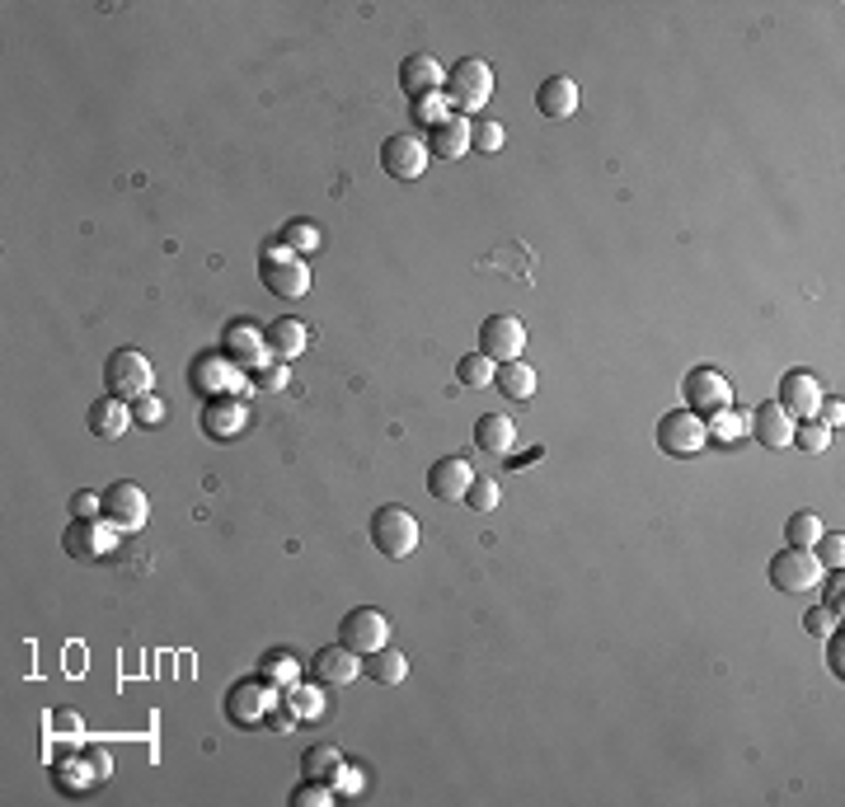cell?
<instances>
[{
    "label": "cell",
    "instance_id": "1",
    "mask_svg": "<svg viewBox=\"0 0 845 807\" xmlns=\"http://www.w3.org/2000/svg\"><path fill=\"white\" fill-rule=\"evenodd\" d=\"M188 385H193L202 400H249V390H254L249 371H245V367H235L226 353L198 357L193 367H188Z\"/></svg>",
    "mask_w": 845,
    "mask_h": 807
},
{
    "label": "cell",
    "instance_id": "2",
    "mask_svg": "<svg viewBox=\"0 0 845 807\" xmlns=\"http://www.w3.org/2000/svg\"><path fill=\"white\" fill-rule=\"evenodd\" d=\"M442 94L456 114H479V108L493 99V67L484 57H461L456 67L447 71Z\"/></svg>",
    "mask_w": 845,
    "mask_h": 807
},
{
    "label": "cell",
    "instance_id": "3",
    "mask_svg": "<svg viewBox=\"0 0 845 807\" xmlns=\"http://www.w3.org/2000/svg\"><path fill=\"white\" fill-rule=\"evenodd\" d=\"M259 282L269 287L273 296H287V300H301L310 296V263L301 254H291L287 245H269L259 254Z\"/></svg>",
    "mask_w": 845,
    "mask_h": 807
},
{
    "label": "cell",
    "instance_id": "4",
    "mask_svg": "<svg viewBox=\"0 0 845 807\" xmlns=\"http://www.w3.org/2000/svg\"><path fill=\"white\" fill-rule=\"evenodd\" d=\"M422 531H418V517L409 508H400V502H385V508H376L371 517V545L385 554V559H409L418 549Z\"/></svg>",
    "mask_w": 845,
    "mask_h": 807
},
{
    "label": "cell",
    "instance_id": "5",
    "mask_svg": "<svg viewBox=\"0 0 845 807\" xmlns=\"http://www.w3.org/2000/svg\"><path fill=\"white\" fill-rule=\"evenodd\" d=\"M104 385L108 394H118V400H141V394H151L155 385V367L146 353H136V347H118L114 357L104 361Z\"/></svg>",
    "mask_w": 845,
    "mask_h": 807
},
{
    "label": "cell",
    "instance_id": "6",
    "mask_svg": "<svg viewBox=\"0 0 845 807\" xmlns=\"http://www.w3.org/2000/svg\"><path fill=\"white\" fill-rule=\"evenodd\" d=\"M122 545V531L114 526L108 517H75L71 526H67V535H61V549L71 554V559H108Z\"/></svg>",
    "mask_w": 845,
    "mask_h": 807
},
{
    "label": "cell",
    "instance_id": "7",
    "mask_svg": "<svg viewBox=\"0 0 845 807\" xmlns=\"http://www.w3.org/2000/svg\"><path fill=\"white\" fill-rule=\"evenodd\" d=\"M657 447L667 455H700L710 447V437H704V418L691 414V408H671V414L657 418Z\"/></svg>",
    "mask_w": 845,
    "mask_h": 807
},
{
    "label": "cell",
    "instance_id": "8",
    "mask_svg": "<svg viewBox=\"0 0 845 807\" xmlns=\"http://www.w3.org/2000/svg\"><path fill=\"white\" fill-rule=\"evenodd\" d=\"M822 582V563L812 549H785L771 559V588L785 592V596H798V592H812Z\"/></svg>",
    "mask_w": 845,
    "mask_h": 807
},
{
    "label": "cell",
    "instance_id": "9",
    "mask_svg": "<svg viewBox=\"0 0 845 807\" xmlns=\"http://www.w3.org/2000/svg\"><path fill=\"white\" fill-rule=\"evenodd\" d=\"M277 700H282V690H273L263 676L259 680H240V686L226 695V719L240 723V727H259V723H269Z\"/></svg>",
    "mask_w": 845,
    "mask_h": 807
},
{
    "label": "cell",
    "instance_id": "10",
    "mask_svg": "<svg viewBox=\"0 0 845 807\" xmlns=\"http://www.w3.org/2000/svg\"><path fill=\"white\" fill-rule=\"evenodd\" d=\"M681 394H686V408H691V414H700V418L718 414V408H733V385L724 381V371H714V367L686 371Z\"/></svg>",
    "mask_w": 845,
    "mask_h": 807
},
{
    "label": "cell",
    "instance_id": "11",
    "mask_svg": "<svg viewBox=\"0 0 845 807\" xmlns=\"http://www.w3.org/2000/svg\"><path fill=\"white\" fill-rule=\"evenodd\" d=\"M104 517L114 521L122 535H136L141 526H146V517H151V502H146V494H141L132 479H114L104 488Z\"/></svg>",
    "mask_w": 845,
    "mask_h": 807
},
{
    "label": "cell",
    "instance_id": "12",
    "mask_svg": "<svg viewBox=\"0 0 845 807\" xmlns=\"http://www.w3.org/2000/svg\"><path fill=\"white\" fill-rule=\"evenodd\" d=\"M226 357L235 361V367H245L249 376L263 371L273 361V353H269V329H259L254 320H230L226 324Z\"/></svg>",
    "mask_w": 845,
    "mask_h": 807
},
{
    "label": "cell",
    "instance_id": "13",
    "mask_svg": "<svg viewBox=\"0 0 845 807\" xmlns=\"http://www.w3.org/2000/svg\"><path fill=\"white\" fill-rule=\"evenodd\" d=\"M428 161H432L428 141L414 137V132H400V137H390L385 146H381V169L390 174V179H404V183L422 179V169H428Z\"/></svg>",
    "mask_w": 845,
    "mask_h": 807
},
{
    "label": "cell",
    "instance_id": "14",
    "mask_svg": "<svg viewBox=\"0 0 845 807\" xmlns=\"http://www.w3.org/2000/svg\"><path fill=\"white\" fill-rule=\"evenodd\" d=\"M338 643H348L353 653H376V648H385L390 643V620H385V610H376V606H357L343 615V625H338Z\"/></svg>",
    "mask_w": 845,
    "mask_h": 807
},
{
    "label": "cell",
    "instance_id": "15",
    "mask_svg": "<svg viewBox=\"0 0 845 807\" xmlns=\"http://www.w3.org/2000/svg\"><path fill=\"white\" fill-rule=\"evenodd\" d=\"M522 347H526V329L516 315H489L479 329V353L493 357V361H522Z\"/></svg>",
    "mask_w": 845,
    "mask_h": 807
},
{
    "label": "cell",
    "instance_id": "16",
    "mask_svg": "<svg viewBox=\"0 0 845 807\" xmlns=\"http://www.w3.org/2000/svg\"><path fill=\"white\" fill-rule=\"evenodd\" d=\"M469 484H475V465L461 461V455H442V461H432V470H428V494L437 502H465Z\"/></svg>",
    "mask_w": 845,
    "mask_h": 807
},
{
    "label": "cell",
    "instance_id": "17",
    "mask_svg": "<svg viewBox=\"0 0 845 807\" xmlns=\"http://www.w3.org/2000/svg\"><path fill=\"white\" fill-rule=\"evenodd\" d=\"M132 423H136L132 418V404L118 400V394H104V400H94L90 414H85V427H90L94 441H122Z\"/></svg>",
    "mask_w": 845,
    "mask_h": 807
},
{
    "label": "cell",
    "instance_id": "18",
    "mask_svg": "<svg viewBox=\"0 0 845 807\" xmlns=\"http://www.w3.org/2000/svg\"><path fill=\"white\" fill-rule=\"evenodd\" d=\"M310 676H316L320 686H348L353 676H362V653H353L348 643H329L310 657Z\"/></svg>",
    "mask_w": 845,
    "mask_h": 807
},
{
    "label": "cell",
    "instance_id": "19",
    "mask_svg": "<svg viewBox=\"0 0 845 807\" xmlns=\"http://www.w3.org/2000/svg\"><path fill=\"white\" fill-rule=\"evenodd\" d=\"M779 408H785L789 418H812L818 414V404H822V385H818V376H808V371H785L779 376Z\"/></svg>",
    "mask_w": 845,
    "mask_h": 807
},
{
    "label": "cell",
    "instance_id": "20",
    "mask_svg": "<svg viewBox=\"0 0 845 807\" xmlns=\"http://www.w3.org/2000/svg\"><path fill=\"white\" fill-rule=\"evenodd\" d=\"M245 427H249L245 400H207L202 404V432H207V441H235Z\"/></svg>",
    "mask_w": 845,
    "mask_h": 807
},
{
    "label": "cell",
    "instance_id": "21",
    "mask_svg": "<svg viewBox=\"0 0 845 807\" xmlns=\"http://www.w3.org/2000/svg\"><path fill=\"white\" fill-rule=\"evenodd\" d=\"M447 85V71L437 67V61L428 52H414V57H404L400 61V90L409 94V99H422V94H437Z\"/></svg>",
    "mask_w": 845,
    "mask_h": 807
},
{
    "label": "cell",
    "instance_id": "22",
    "mask_svg": "<svg viewBox=\"0 0 845 807\" xmlns=\"http://www.w3.org/2000/svg\"><path fill=\"white\" fill-rule=\"evenodd\" d=\"M747 427L757 432L761 447H771V451L794 447V418H789L779 404H757V414L747 418Z\"/></svg>",
    "mask_w": 845,
    "mask_h": 807
},
{
    "label": "cell",
    "instance_id": "23",
    "mask_svg": "<svg viewBox=\"0 0 845 807\" xmlns=\"http://www.w3.org/2000/svg\"><path fill=\"white\" fill-rule=\"evenodd\" d=\"M310 347V324L306 320H296V315H282V320L269 324V353L282 357V361H291V357H301Z\"/></svg>",
    "mask_w": 845,
    "mask_h": 807
},
{
    "label": "cell",
    "instance_id": "24",
    "mask_svg": "<svg viewBox=\"0 0 845 807\" xmlns=\"http://www.w3.org/2000/svg\"><path fill=\"white\" fill-rule=\"evenodd\" d=\"M475 447L489 455H512L516 447V423L508 414H479L475 418Z\"/></svg>",
    "mask_w": 845,
    "mask_h": 807
},
{
    "label": "cell",
    "instance_id": "25",
    "mask_svg": "<svg viewBox=\"0 0 845 807\" xmlns=\"http://www.w3.org/2000/svg\"><path fill=\"white\" fill-rule=\"evenodd\" d=\"M536 108L545 118H573L578 114V85L569 75H550V81H540V90H536Z\"/></svg>",
    "mask_w": 845,
    "mask_h": 807
},
{
    "label": "cell",
    "instance_id": "26",
    "mask_svg": "<svg viewBox=\"0 0 845 807\" xmlns=\"http://www.w3.org/2000/svg\"><path fill=\"white\" fill-rule=\"evenodd\" d=\"M428 151L437 155V161H461V155L469 151V122L461 114H451L442 128L428 132Z\"/></svg>",
    "mask_w": 845,
    "mask_h": 807
},
{
    "label": "cell",
    "instance_id": "27",
    "mask_svg": "<svg viewBox=\"0 0 845 807\" xmlns=\"http://www.w3.org/2000/svg\"><path fill=\"white\" fill-rule=\"evenodd\" d=\"M348 766V756H343L334 741H320V747H310L306 756H301V774L306 780H316V784H329L334 788V780H338V770Z\"/></svg>",
    "mask_w": 845,
    "mask_h": 807
},
{
    "label": "cell",
    "instance_id": "28",
    "mask_svg": "<svg viewBox=\"0 0 845 807\" xmlns=\"http://www.w3.org/2000/svg\"><path fill=\"white\" fill-rule=\"evenodd\" d=\"M362 672L376 680V686H400L404 676H409V657L400 653V648H376V653H367V662H362Z\"/></svg>",
    "mask_w": 845,
    "mask_h": 807
},
{
    "label": "cell",
    "instance_id": "29",
    "mask_svg": "<svg viewBox=\"0 0 845 807\" xmlns=\"http://www.w3.org/2000/svg\"><path fill=\"white\" fill-rule=\"evenodd\" d=\"M498 390L508 394L512 404H526L531 394H536V367H526V361H498Z\"/></svg>",
    "mask_w": 845,
    "mask_h": 807
},
{
    "label": "cell",
    "instance_id": "30",
    "mask_svg": "<svg viewBox=\"0 0 845 807\" xmlns=\"http://www.w3.org/2000/svg\"><path fill=\"white\" fill-rule=\"evenodd\" d=\"M52 770H57V784L67 788V794H85V788H94V784H99V774H94V766H90L85 747H81V751H71L67 761H57Z\"/></svg>",
    "mask_w": 845,
    "mask_h": 807
},
{
    "label": "cell",
    "instance_id": "31",
    "mask_svg": "<svg viewBox=\"0 0 845 807\" xmlns=\"http://www.w3.org/2000/svg\"><path fill=\"white\" fill-rule=\"evenodd\" d=\"M282 704H287L296 719H324V690L306 686V680H296V686L282 690Z\"/></svg>",
    "mask_w": 845,
    "mask_h": 807
},
{
    "label": "cell",
    "instance_id": "32",
    "mask_svg": "<svg viewBox=\"0 0 845 807\" xmlns=\"http://www.w3.org/2000/svg\"><path fill=\"white\" fill-rule=\"evenodd\" d=\"M263 680H269L273 690H287V686H296V680H301V662H296L287 648H277V653L263 657Z\"/></svg>",
    "mask_w": 845,
    "mask_h": 807
},
{
    "label": "cell",
    "instance_id": "33",
    "mask_svg": "<svg viewBox=\"0 0 845 807\" xmlns=\"http://www.w3.org/2000/svg\"><path fill=\"white\" fill-rule=\"evenodd\" d=\"M704 437L710 441H742L747 437V414H738V408H718V414L704 418Z\"/></svg>",
    "mask_w": 845,
    "mask_h": 807
},
{
    "label": "cell",
    "instance_id": "34",
    "mask_svg": "<svg viewBox=\"0 0 845 807\" xmlns=\"http://www.w3.org/2000/svg\"><path fill=\"white\" fill-rule=\"evenodd\" d=\"M785 541L794 545V549H812L822 541V517L818 512H794L789 521H785Z\"/></svg>",
    "mask_w": 845,
    "mask_h": 807
},
{
    "label": "cell",
    "instance_id": "35",
    "mask_svg": "<svg viewBox=\"0 0 845 807\" xmlns=\"http://www.w3.org/2000/svg\"><path fill=\"white\" fill-rule=\"evenodd\" d=\"M456 376H461V385H469V390H484V385H493V376H498V361H493V357H484V353H469V357H461Z\"/></svg>",
    "mask_w": 845,
    "mask_h": 807
},
{
    "label": "cell",
    "instance_id": "36",
    "mask_svg": "<svg viewBox=\"0 0 845 807\" xmlns=\"http://www.w3.org/2000/svg\"><path fill=\"white\" fill-rule=\"evenodd\" d=\"M277 245H287L291 254H316L320 249V226H310V221H287V226H282V240Z\"/></svg>",
    "mask_w": 845,
    "mask_h": 807
},
{
    "label": "cell",
    "instance_id": "37",
    "mask_svg": "<svg viewBox=\"0 0 845 807\" xmlns=\"http://www.w3.org/2000/svg\"><path fill=\"white\" fill-rule=\"evenodd\" d=\"M451 114H456V108H451L447 104V94L442 90H437V94H422V99H414V122H422V128H442V122L451 118Z\"/></svg>",
    "mask_w": 845,
    "mask_h": 807
},
{
    "label": "cell",
    "instance_id": "38",
    "mask_svg": "<svg viewBox=\"0 0 845 807\" xmlns=\"http://www.w3.org/2000/svg\"><path fill=\"white\" fill-rule=\"evenodd\" d=\"M465 502L475 512H498V502H503V484H498V479H479V474H475V484H469Z\"/></svg>",
    "mask_w": 845,
    "mask_h": 807
},
{
    "label": "cell",
    "instance_id": "39",
    "mask_svg": "<svg viewBox=\"0 0 845 807\" xmlns=\"http://www.w3.org/2000/svg\"><path fill=\"white\" fill-rule=\"evenodd\" d=\"M794 441H798V447H804L808 455H818V451H826V447H832V432H826L822 423L804 418V423H794Z\"/></svg>",
    "mask_w": 845,
    "mask_h": 807
},
{
    "label": "cell",
    "instance_id": "40",
    "mask_svg": "<svg viewBox=\"0 0 845 807\" xmlns=\"http://www.w3.org/2000/svg\"><path fill=\"white\" fill-rule=\"evenodd\" d=\"M503 141H508V132H503V122H469V146L475 151H503Z\"/></svg>",
    "mask_w": 845,
    "mask_h": 807
},
{
    "label": "cell",
    "instance_id": "41",
    "mask_svg": "<svg viewBox=\"0 0 845 807\" xmlns=\"http://www.w3.org/2000/svg\"><path fill=\"white\" fill-rule=\"evenodd\" d=\"M132 418L141 427H160L165 423V400L160 394H141V400H132Z\"/></svg>",
    "mask_w": 845,
    "mask_h": 807
},
{
    "label": "cell",
    "instance_id": "42",
    "mask_svg": "<svg viewBox=\"0 0 845 807\" xmlns=\"http://www.w3.org/2000/svg\"><path fill=\"white\" fill-rule=\"evenodd\" d=\"M804 625H808L818 639H826V634H836V629H841V610H832V606H812V610L804 615Z\"/></svg>",
    "mask_w": 845,
    "mask_h": 807
},
{
    "label": "cell",
    "instance_id": "43",
    "mask_svg": "<svg viewBox=\"0 0 845 807\" xmlns=\"http://www.w3.org/2000/svg\"><path fill=\"white\" fill-rule=\"evenodd\" d=\"M334 798H338L334 788H329V784H316V780H306V784L291 794V803H296V807H329Z\"/></svg>",
    "mask_w": 845,
    "mask_h": 807
},
{
    "label": "cell",
    "instance_id": "44",
    "mask_svg": "<svg viewBox=\"0 0 845 807\" xmlns=\"http://www.w3.org/2000/svg\"><path fill=\"white\" fill-rule=\"evenodd\" d=\"M812 549H818V563L841 568V559H845V554H841V549H845V535H841V531H836V535H826V531H822V541L812 545Z\"/></svg>",
    "mask_w": 845,
    "mask_h": 807
},
{
    "label": "cell",
    "instance_id": "45",
    "mask_svg": "<svg viewBox=\"0 0 845 807\" xmlns=\"http://www.w3.org/2000/svg\"><path fill=\"white\" fill-rule=\"evenodd\" d=\"M249 381H254V390H287L291 371H287V367H273V361H269V367H263V371H254V376H249Z\"/></svg>",
    "mask_w": 845,
    "mask_h": 807
},
{
    "label": "cell",
    "instance_id": "46",
    "mask_svg": "<svg viewBox=\"0 0 845 807\" xmlns=\"http://www.w3.org/2000/svg\"><path fill=\"white\" fill-rule=\"evenodd\" d=\"M71 517H104V494H90V488H81V494L71 498Z\"/></svg>",
    "mask_w": 845,
    "mask_h": 807
},
{
    "label": "cell",
    "instance_id": "47",
    "mask_svg": "<svg viewBox=\"0 0 845 807\" xmlns=\"http://www.w3.org/2000/svg\"><path fill=\"white\" fill-rule=\"evenodd\" d=\"M812 423H822L826 432H836V427L845 423V404L841 400H826V394H822V404H818V414H812Z\"/></svg>",
    "mask_w": 845,
    "mask_h": 807
},
{
    "label": "cell",
    "instance_id": "48",
    "mask_svg": "<svg viewBox=\"0 0 845 807\" xmlns=\"http://www.w3.org/2000/svg\"><path fill=\"white\" fill-rule=\"evenodd\" d=\"M362 770H357V766H343L338 770V780H334V794H362Z\"/></svg>",
    "mask_w": 845,
    "mask_h": 807
},
{
    "label": "cell",
    "instance_id": "49",
    "mask_svg": "<svg viewBox=\"0 0 845 807\" xmlns=\"http://www.w3.org/2000/svg\"><path fill=\"white\" fill-rule=\"evenodd\" d=\"M826 639H832V643H826V667L841 676V672H845V667H841V662H845V639H841V629H836V634H826Z\"/></svg>",
    "mask_w": 845,
    "mask_h": 807
},
{
    "label": "cell",
    "instance_id": "50",
    "mask_svg": "<svg viewBox=\"0 0 845 807\" xmlns=\"http://www.w3.org/2000/svg\"><path fill=\"white\" fill-rule=\"evenodd\" d=\"M85 756H90V766H94V774H99V784L114 774V761H108V751H99V747H85Z\"/></svg>",
    "mask_w": 845,
    "mask_h": 807
},
{
    "label": "cell",
    "instance_id": "51",
    "mask_svg": "<svg viewBox=\"0 0 845 807\" xmlns=\"http://www.w3.org/2000/svg\"><path fill=\"white\" fill-rule=\"evenodd\" d=\"M841 588H845V573H841V568H836V573H832V588H826V601H822V606L841 610Z\"/></svg>",
    "mask_w": 845,
    "mask_h": 807
}]
</instances>
